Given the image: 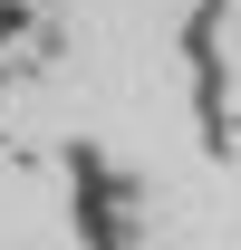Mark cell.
<instances>
[{"instance_id":"6da1fadb","label":"cell","mask_w":241,"mask_h":250,"mask_svg":"<svg viewBox=\"0 0 241 250\" xmlns=\"http://www.w3.org/2000/svg\"><path fill=\"white\" fill-rule=\"evenodd\" d=\"M68 173H87L77 183V221H87V250H116L135 231V183H125L106 154H68Z\"/></svg>"}]
</instances>
